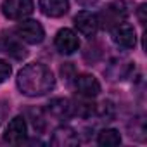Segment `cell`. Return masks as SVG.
I'll list each match as a JSON object with an SVG mask.
<instances>
[{"instance_id":"1","label":"cell","mask_w":147,"mask_h":147,"mask_svg":"<svg viewBox=\"0 0 147 147\" xmlns=\"http://www.w3.org/2000/svg\"><path fill=\"white\" fill-rule=\"evenodd\" d=\"M18 88L23 95L28 97H40L49 94L54 87H55V76L50 71V67H47L42 62H33L24 66L16 78Z\"/></svg>"},{"instance_id":"2","label":"cell","mask_w":147,"mask_h":147,"mask_svg":"<svg viewBox=\"0 0 147 147\" xmlns=\"http://www.w3.org/2000/svg\"><path fill=\"white\" fill-rule=\"evenodd\" d=\"M16 35L19 40L30 43V45H36V43H42L43 38H45V30L43 26L35 21V19H21V23L16 26Z\"/></svg>"},{"instance_id":"3","label":"cell","mask_w":147,"mask_h":147,"mask_svg":"<svg viewBox=\"0 0 147 147\" xmlns=\"http://www.w3.org/2000/svg\"><path fill=\"white\" fill-rule=\"evenodd\" d=\"M35 9L33 0H4L0 11L7 19H24Z\"/></svg>"},{"instance_id":"4","label":"cell","mask_w":147,"mask_h":147,"mask_svg":"<svg viewBox=\"0 0 147 147\" xmlns=\"http://www.w3.org/2000/svg\"><path fill=\"white\" fill-rule=\"evenodd\" d=\"M128 12H130V9H128V2H126V0L111 4L99 16V23H104V26L114 28V26H118V24L123 23V19L128 16Z\"/></svg>"},{"instance_id":"5","label":"cell","mask_w":147,"mask_h":147,"mask_svg":"<svg viewBox=\"0 0 147 147\" xmlns=\"http://www.w3.org/2000/svg\"><path fill=\"white\" fill-rule=\"evenodd\" d=\"M54 45L55 49L64 54V55H71V54H75L78 49H80V38L78 35L69 30V28H62L57 31L55 38H54Z\"/></svg>"},{"instance_id":"6","label":"cell","mask_w":147,"mask_h":147,"mask_svg":"<svg viewBox=\"0 0 147 147\" xmlns=\"http://www.w3.org/2000/svg\"><path fill=\"white\" fill-rule=\"evenodd\" d=\"M26 131H28V126H26V121L23 116H16L9 121L7 128H5V133H4V140L7 144H12V145H18V144H23L24 138H26Z\"/></svg>"},{"instance_id":"7","label":"cell","mask_w":147,"mask_h":147,"mask_svg":"<svg viewBox=\"0 0 147 147\" xmlns=\"http://www.w3.org/2000/svg\"><path fill=\"white\" fill-rule=\"evenodd\" d=\"M75 88L85 99H92V97H97L100 94V83H99V80L94 75H88V73H83V75L76 76Z\"/></svg>"},{"instance_id":"8","label":"cell","mask_w":147,"mask_h":147,"mask_svg":"<svg viewBox=\"0 0 147 147\" xmlns=\"http://www.w3.org/2000/svg\"><path fill=\"white\" fill-rule=\"evenodd\" d=\"M75 26L78 28V31L83 36H94L100 26L99 23V16L90 12V11H80L75 16Z\"/></svg>"},{"instance_id":"9","label":"cell","mask_w":147,"mask_h":147,"mask_svg":"<svg viewBox=\"0 0 147 147\" xmlns=\"http://www.w3.org/2000/svg\"><path fill=\"white\" fill-rule=\"evenodd\" d=\"M111 36H113V42L121 49H133L137 43V35H135L133 26L125 24V23L114 26L111 31Z\"/></svg>"},{"instance_id":"10","label":"cell","mask_w":147,"mask_h":147,"mask_svg":"<svg viewBox=\"0 0 147 147\" xmlns=\"http://www.w3.org/2000/svg\"><path fill=\"white\" fill-rule=\"evenodd\" d=\"M50 142L55 147H75L80 144V137L71 126H61L54 131Z\"/></svg>"},{"instance_id":"11","label":"cell","mask_w":147,"mask_h":147,"mask_svg":"<svg viewBox=\"0 0 147 147\" xmlns=\"http://www.w3.org/2000/svg\"><path fill=\"white\" fill-rule=\"evenodd\" d=\"M38 7L47 18H61L69 11V0H38Z\"/></svg>"},{"instance_id":"12","label":"cell","mask_w":147,"mask_h":147,"mask_svg":"<svg viewBox=\"0 0 147 147\" xmlns=\"http://www.w3.org/2000/svg\"><path fill=\"white\" fill-rule=\"evenodd\" d=\"M49 113L54 116V118H57V119H66V118H69V116H73V102L71 100H67V99H62V97H59V99H52L50 102H49Z\"/></svg>"},{"instance_id":"13","label":"cell","mask_w":147,"mask_h":147,"mask_svg":"<svg viewBox=\"0 0 147 147\" xmlns=\"http://www.w3.org/2000/svg\"><path fill=\"white\" fill-rule=\"evenodd\" d=\"M97 144L102 145V147H116L121 144V135L118 130L114 128H106L99 133L97 137Z\"/></svg>"},{"instance_id":"14","label":"cell","mask_w":147,"mask_h":147,"mask_svg":"<svg viewBox=\"0 0 147 147\" xmlns=\"http://www.w3.org/2000/svg\"><path fill=\"white\" fill-rule=\"evenodd\" d=\"M2 45H4V50H5L9 55H12L14 59H24V57L28 55L26 49H24L18 40H14L12 36H5Z\"/></svg>"},{"instance_id":"15","label":"cell","mask_w":147,"mask_h":147,"mask_svg":"<svg viewBox=\"0 0 147 147\" xmlns=\"http://www.w3.org/2000/svg\"><path fill=\"white\" fill-rule=\"evenodd\" d=\"M12 73V67L9 62H5L4 59H0V83H4Z\"/></svg>"},{"instance_id":"16","label":"cell","mask_w":147,"mask_h":147,"mask_svg":"<svg viewBox=\"0 0 147 147\" xmlns=\"http://www.w3.org/2000/svg\"><path fill=\"white\" fill-rule=\"evenodd\" d=\"M144 12H145V4H142V5L138 7V21H140V24H145V16H144Z\"/></svg>"},{"instance_id":"17","label":"cell","mask_w":147,"mask_h":147,"mask_svg":"<svg viewBox=\"0 0 147 147\" xmlns=\"http://www.w3.org/2000/svg\"><path fill=\"white\" fill-rule=\"evenodd\" d=\"M76 2H80L82 5H92V4L97 2V0H76Z\"/></svg>"}]
</instances>
